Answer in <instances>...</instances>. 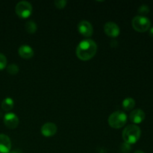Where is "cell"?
Here are the masks:
<instances>
[{
  "label": "cell",
  "instance_id": "obj_1",
  "mask_svg": "<svg viewBox=\"0 0 153 153\" xmlns=\"http://www.w3.org/2000/svg\"><path fill=\"white\" fill-rule=\"evenodd\" d=\"M97 51V43L93 40L88 39L81 41L78 45L76 48V55L82 61H89L94 58Z\"/></svg>",
  "mask_w": 153,
  "mask_h": 153
},
{
  "label": "cell",
  "instance_id": "obj_2",
  "mask_svg": "<svg viewBox=\"0 0 153 153\" xmlns=\"http://www.w3.org/2000/svg\"><path fill=\"white\" fill-rule=\"evenodd\" d=\"M141 131L140 128L136 125H129L126 127L123 131V138L125 143L128 144H134L140 139Z\"/></svg>",
  "mask_w": 153,
  "mask_h": 153
},
{
  "label": "cell",
  "instance_id": "obj_3",
  "mask_svg": "<svg viewBox=\"0 0 153 153\" xmlns=\"http://www.w3.org/2000/svg\"><path fill=\"white\" fill-rule=\"evenodd\" d=\"M127 121V116L124 112L117 111L109 116L108 124L114 128H120L125 126Z\"/></svg>",
  "mask_w": 153,
  "mask_h": 153
},
{
  "label": "cell",
  "instance_id": "obj_4",
  "mask_svg": "<svg viewBox=\"0 0 153 153\" xmlns=\"http://www.w3.org/2000/svg\"><path fill=\"white\" fill-rule=\"evenodd\" d=\"M132 27L138 32H145L150 28L151 22L144 16H136L132 19Z\"/></svg>",
  "mask_w": 153,
  "mask_h": 153
},
{
  "label": "cell",
  "instance_id": "obj_5",
  "mask_svg": "<svg viewBox=\"0 0 153 153\" xmlns=\"http://www.w3.org/2000/svg\"><path fill=\"white\" fill-rule=\"evenodd\" d=\"M15 11L19 17L26 19L31 16L32 13V6L26 1H22L17 3L15 7Z\"/></svg>",
  "mask_w": 153,
  "mask_h": 153
},
{
  "label": "cell",
  "instance_id": "obj_6",
  "mask_svg": "<svg viewBox=\"0 0 153 153\" xmlns=\"http://www.w3.org/2000/svg\"><path fill=\"white\" fill-rule=\"evenodd\" d=\"M78 29L79 33L86 37H90L94 33V28L92 25L88 21L82 20L78 25Z\"/></svg>",
  "mask_w": 153,
  "mask_h": 153
},
{
  "label": "cell",
  "instance_id": "obj_7",
  "mask_svg": "<svg viewBox=\"0 0 153 153\" xmlns=\"http://www.w3.org/2000/svg\"><path fill=\"white\" fill-rule=\"evenodd\" d=\"M4 123L7 128L13 129L19 125V118L14 113H7L4 116Z\"/></svg>",
  "mask_w": 153,
  "mask_h": 153
},
{
  "label": "cell",
  "instance_id": "obj_8",
  "mask_svg": "<svg viewBox=\"0 0 153 153\" xmlns=\"http://www.w3.org/2000/svg\"><path fill=\"white\" fill-rule=\"evenodd\" d=\"M105 33L108 37H117L120 34V28L115 22H108L104 26Z\"/></svg>",
  "mask_w": 153,
  "mask_h": 153
},
{
  "label": "cell",
  "instance_id": "obj_9",
  "mask_svg": "<svg viewBox=\"0 0 153 153\" xmlns=\"http://www.w3.org/2000/svg\"><path fill=\"white\" fill-rule=\"evenodd\" d=\"M57 130H58V128H57L56 125L55 123H46L41 127L40 131H41V134L44 137H49L55 135L57 132Z\"/></svg>",
  "mask_w": 153,
  "mask_h": 153
},
{
  "label": "cell",
  "instance_id": "obj_10",
  "mask_svg": "<svg viewBox=\"0 0 153 153\" xmlns=\"http://www.w3.org/2000/svg\"><path fill=\"white\" fill-rule=\"evenodd\" d=\"M11 148V142L8 136L0 134V153H9Z\"/></svg>",
  "mask_w": 153,
  "mask_h": 153
},
{
  "label": "cell",
  "instance_id": "obj_11",
  "mask_svg": "<svg viewBox=\"0 0 153 153\" xmlns=\"http://www.w3.org/2000/svg\"><path fill=\"white\" fill-rule=\"evenodd\" d=\"M145 113L141 109H135L132 111L129 115L130 120L135 124L141 123L145 120Z\"/></svg>",
  "mask_w": 153,
  "mask_h": 153
},
{
  "label": "cell",
  "instance_id": "obj_12",
  "mask_svg": "<svg viewBox=\"0 0 153 153\" xmlns=\"http://www.w3.org/2000/svg\"><path fill=\"white\" fill-rule=\"evenodd\" d=\"M19 55L21 58L24 59H30L34 56V50L32 48L28 45H22L19 48Z\"/></svg>",
  "mask_w": 153,
  "mask_h": 153
},
{
  "label": "cell",
  "instance_id": "obj_13",
  "mask_svg": "<svg viewBox=\"0 0 153 153\" xmlns=\"http://www.w3.org/2000/svg\"><path fill=\"white\" fill-rule=\"evenodd\" d=\"M122 106L126 111H130L132 110L135 106V101L134 99L131 98V97H128L126 98L125 100L123 101Z\"/></svg>",
  "mask_w": 153,
  "mask_h": 153
},
{
  "label": "cell",
  "instance_id": "obj_14",
  "mask_svg": "<svg viewBox=\"0 0 153 153\" xmlns=\"http://www.w3.org/2000/svg\"><path fill=\"white\" fill-rule=\"evenodd\" d=\"M13 105H14V102H13V100H12L11 98H5L1 102V108L4 111H10L13 108Z\"/></svg>",
  "mask_w": 153,
  "mask_h": 153
},
{
  "label": "cell",
  "instance_id": "obj_15",
  "mask_svg": "<svg viewBox=\"0 0 153 153\" xmlns=\"http://www.w3.org/2000/svg\"><path fill=\"white\" fill-rule=\"evenodd\" d=\"M25 30H26L27 32L30 33V34H34L36 32L37 29V26L36 25L35 22L34 21H28L25 24Z\"/></svg>",
  "mask_w": 153,
  "mask_h": 153
},
{
  "label": "cell",
  "instance_id": "obj_16",
  "mask_svg": "<svg viewBox=\"0 0 153 153\" xmlns=\"http://www.w3.org/2000/svg\"><path fill=\"white\" fill-rule=\"evenodd\" d=\"M7 71L10 75H16L19 72V67H18V66L16 64H10L9 66H7Z\"/></svg>",
  "mask_w": 153,
  "mask_h": 153
},
{
  "label": "cell",
  "instance_id": "obj_17",
  "mask_svg": "<svg viewBox=\"0 0 153 153\" xmlns=\"http://www.w3.org/2000/svg\"><path fill=\"white\" fill-rule=\"evenodd\" d=\"M6 66H7V58L2 53H0V70H4Z\"/></svg>",
  "mask_w": 153,
  "mask_h": 153
},
{
  "label": "cell",
  "instance_id": "obj_18",
  "mask_svg": "<svg viewBox=\"0 0 153 153\" xmlns=\"http://www.w3.org/2000/svg\"><path fill=\"white\" fill-rule=\"evenodd\" d=\"M149 12V8L146 4H142L138 8V13L141 14V16L145 14H147Z\"/></svg>",
  "mask_w": 153,
  "mask_h": 153
},
{
  "label": "cell",
  "instance_id": "obj_19",
  "mask_svg": "<svg viewBox=\"0 0 153 153\" xmlns=\"http://www.w3.org/2000/svg\"><path fill=\"white\" fill-rule=\"evenodd\" d=\"M55 5L57 8L63 9L67 5V1H65V0H56L55 1Z\"/></svg>",
  "mask_w": 153,
  "mask_h": 153
},
{
  "label": "cell",
  "instance_id": "obj_20",
  "mask_svg": "<svg viewBox=\"0 0 153 153\" xmlns=\"http://www.w3.org/2000/svg\"><path fill=\"white\" fill-rule=\"evenodd\" d=\"M131 145L126 143H123L121 146V152L123 153H128L131 151Z\"/></svg>",
  "mask_w": 153,
  "mask_h": 153
},
{
  "label": "cell",
  "instance_id": "obj_21",
  "mask_svg": "<svg viewBox=\"0 0 153 153\" xmlns=\"http://www.w3.org/2000/svg\"><path fill=\"white\" fill-rule=\"evenodd\" d=\"M149 36H150L151 37H152L153 38V27H152L151 28H149Z\"/></svg>",
  "mask_w": 153,
  "mask_h": 153
},
{
  "label": "cell",
  "instance_id": "obj_22",
  "mask_svg": "<svg viewBox=\"0 0 153 153\" xmlns=\"http://www.w3.org/2000/svg\"><path fill=\"white\" fill-rule=\"evenodd\" d=\"M9 153H22V152H21V150H19V149H14V150L13 151H10V152Z\"/></svg>",
  "mask_w": 153,
  "mask_h": 153
},
{
  "label": "cell",
  "instance_id": "obj_23",
  "mask_svg": "<svg viewBox=\"0 0 153 153\" xmlns=\"http://www.w3.org/2000/svg\"><path fill=\"white\" fill-rule=\"evenodd\" d=\"M134 153H145V152H143V151H141V150H137V151H135Z\"/></svg>",
  "mask_w": 153,
  "mask_h": 153
}]
</instances>
